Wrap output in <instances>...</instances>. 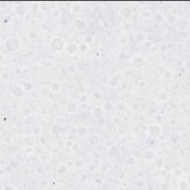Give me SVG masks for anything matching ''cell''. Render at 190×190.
Returning a JSON list of instances; mask_svg holds the SVG:
<instances>
[{
  "instance_id": "6da1fadb",
  "label": "cell",
  "mask_w": 190,
  "mask_h": 190,
  "mask_svg": "<svg viewBox=\"0 0 190 190\" xmlns=\"http://www.w3.org/2000/svg\"><path fill=\"white\" fill-rule=\"evenodd\" d=\"M21 42L19 39L16 37H11L7 39L5 42V48L8 51L11 52H16L20 48Z\"/></svg>"
},
{
  "instance_id": "7a4b0ae2",
  "label": "cell",
  "mask_w": 190,
  "mask_h": 190,
  "mask_svg": "<svg viewBox=\"0 0 190 190\" xmlns=\"http://www.w3.org/2000/svg\"><path fill=\"white\" fill-rule=\"evenodd\" d=\"M66 46V42L63 40L60 37H55L51 39V47L53 50L56 51H61L65 48Z\"/></svg>"
},
{
  "instance_id": "3957f363",
  "label": "cell",
  "mask_w": 190,
  "mask_h": 190,
  "mask_svg": "<svg viewBox=\"0 0 190 190\" xmlns=\"http://www.w3.org/2000/svg\"><path fill=\"white\" fill-rule=\"evenodd\" d=\"M148 134L152 138H157L161 134V127L157 124H152L148 127Z\"/></svg>"
},
{
  "instance_id": "277c9868",
  "label": "cell",
  "mask_w": 190,
  "mask_h": 190,
  "mask_svg": "<svg viewBox=\"0 0 190 190\" xmlns=\"http://www.w3.org/2000/svg\"><path fill=\"white\" fill-rule=\"evenodd\" d=\"M65 50L70 55H74L79 50V46L77 44L74 43V42H69V43H66V46H65Z\"/></svg>"
},
{
  "instance_id": "5b68a950",
  "label": "cell",
  "mask_w": 190,
  "mask_h": 190,
  "mask_svg": "<svg viewBox=\"0 0 190 190\" xmlns=\"http://www.w3.org/2000/svg\"><path fill=\"white\" fill-rule=\"evenodd\" d=\"M36 141H37L36 138L32 135H28V136H26L23 139V142L25 143V144L28 146H32L35 145Z\"/></svg>"
},
{
  "instance_id": "8992f818",
  "label": "cell",
  "mask_w": 190,
  "mask_h": 190,
  "mask_svg": "<svg viewBox=\"0 0 190 190\" xmlns=\"http://www.w3.org/2000/svg\"><path fill=\"white\" fill-rule=\"evenodd\" d=\"M13 94H14V96L17 97H20L23 95L24 94V89L22 88H21L20 86H14L13 88V90L11 91Z\"/></svg>"
},
{
  "instance_id": "52a82bcc",
  "label": "cell",
  "mask_w": 190,
  "mask_h": 190,
  "mask_svg": "<svg viewBox=\"0 0 190 190\" xmlns=\"http://www.w3.org/2000/svg\"><path fill=\"white\" fill-rule=\"evenodd\" d=\"M143 63H144V59L142 57H137L134 59L133 61V65L134 67L137 68H140L143 66Z\"/></svg>"
},
{
  "instance_id": "ba28073f",
  "label": "cell",
  "mask_w": 190,
  "mask_h": 190,
  "mask_svg": "<svg viewBox=\"0 0 190 190\" xmlns=\"http://www.w3.org/2000/svg\"><path fill=\"white\" fill-rule=\"evenodd\" d=\"M92 114H93V116H94V117H95V118H97V119L101 118V117L103 116V110H102L100 108H99V107L94 108Z\"/></svg>"
},
{
  "instance_id": "9c48e42d",
  "label": "cell",
  "mask_w": 190,
  "mask_h": 190,
  "mask_svg": "<svg viewBox=\"0 0 190 190\" xmlns=\"http://www.w3.org/2000/svg\"><path fill=\"white\" fill-rule=\"evenodd\" d=\"M118 77L114 76V77H111V78L109 79V80H108V85L112 86V87H116V86H117V85H118Z\"/></svg>"
},
{
  "instance_id": "30bf717a",
  "label": "cell",
  "mask_w": 190,
  "mask_h": 190,
  "mask_svg": "<svg viewBox=\"0 0 190 190\" xmlns=\"http://www.w3.org/2000/svg\"><path fill=\"white\" fill-rule=\"evenodd\" d=\"M77 134L79 136L84 137L87 134V129L85 126H79L77 129Z\"/></svg>"
},
{
  "instance_id": "8fae6325",
  "label": "cell",
  "mask_w": 190,
  "mask_h": 190,
  "mask_svg": "<svg viewBox=\"0 0 190 190\" xmlns=\"http://www.w3.org/2000/svg\"><path fill=\"white\" fill-rule=\"evenodd\" d=\"M61 126H59V124H55V125L51 126V132L55 134H59L61 132Z\"/></svg>"
},
{
  "instance_id": "7c38bea8",
  "label": "cell",
  "mask_w": 190,
  "mask_h": 190,
  "mask_svg": "<svg viewBox=\"0 0 190 190\" xmlns=\"http://www.w3.org/2000/svg\"><path fill=\"white\" fill-rule=\"evenodd\" d=\"M189 188V184L186 180H181L179 183L180 189H188Z\"/></svg>"
}]
</instances>
